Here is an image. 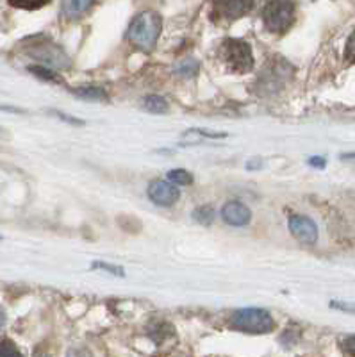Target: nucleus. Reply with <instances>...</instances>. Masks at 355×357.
Here are the masks:
<instances>
[{"instance_id": "obj_1", "label": "nucleus", "mask_w": 355, "mask_h": 357, "mask_svg": "<svg viewBox=\"0 0 355 357\" xmlns=\"http://www.w3.org/2000/svg\"><path fill=\"white\" fill-rule=\"evenodd\" d=\"M163 22L158 13L143 11L139 13L127 29V40L142 50H152L161 34Z\"/></svg>"}, {"instance_id": "obj_2", "label": "nucleus", "mask_w": 355, "mask_h": 357, "mask_svg": "<svg viewBox=\"0 0 355 357\" xmlns=\"http://www.w3.org/2000/svg\"><path fill=\"white\" fill-rule=\"evenodd\" d=\"M220 59L227 65V68L238 73L250 72L254 66V54L248 43L243 40H225L220 47Z\"/></svg>"}, {"instance_id": "obj_3", "label": "nucleus", "mask_w": 355, "mask_h": 357, "mask_svg": "<svg viewBox=\"0 0 355 357\" xmlns=\"http://www.w3.org/2000/svg\"><path fill=\"white\" fill-rule=\"evenodd\" d=\"M262 20L270 33H286L295 24V2L293 0H270L264 6Z\"/></svg>"}, {"instance_id": "obj_4", "label": "nucleus", "mask_w": 355, "mask_h": 357, "mask_svg": "<svg viewBox=\"0 0 355 357\" xmlns=\"http://www.w3.org/2000/svg\"><path fill=\"white\" fill-rule=\"evenodd\" d=\"M232 327L241 333L248 334H266L273 331L275 321L271 314L264 309L257 307H246L238 311L232 317Z\"/></svg>"}, {"instance_id": "obj_5", "label": "nucleus", "mask_w": 355, "mask_h": 357, "mask_svg": "<svg viewBox=\"0 0 355 357\" xmlns=\"http://www.w3.org/2000/svg\"><path fill=\"white\" fill-rule=\"evenodd\" d=\"M254 8V0H214L213 17L220 20H236Z\"/></svg>"}, {"instance_id": "obj_6", "label": "nucleus", "mask_w": 355, "mask_h": 357, "mask_svg": "<svg viewBox=\"0 0 355 357\" xmlns=\"http://www.w3.org/2000/svg\"><path fill=\"white\" fill-rule=\"evenodd\" d=\"M34 57L38 61L45 63V65L54 66V68H68L70 66V57L61 47L56 43H40L36 45V49L33 50Z\"/></svg>"}, {"instance_id": "obj_7", "label": "nucleus", "mask_w": 355, "mask_h": 357, "mask_svg": "<svg viewBox=\"0 0 355 357\" xmlns=\"http://www.w3.org/2000/svg\"><path fill=\"white\" fill-rule=\"evenodd\" d=\"M289 231L303 245H315L318 241V227L311 218L295 215L289 218Z\"/></svg>"}, {"instance_id": "obj_8", "label": "nucleus", "mask_w": 355, "mask_h": 357, "mask_svg": "<svg viewBox=\"0 0 355 357\" xmlns=\"http://www.w3.org/2000/svg\"><path fill=\"white\" fill-rule=\"evenodd\" d=\"M149 197L153 204L163 207L174 206L181 197V190L175 184L166 183V181H153L149 186Z\"/></svg>"}, {"instance_id": "obj_9", "label": "nucleus", "mask_w": 355, "mask_h": 357, "mask_svg": "<svg viewBox=\"0 0 355 357\" xmlns=\"http://www.w3.org/2000/svg\"><path fill=\"white\" fill-rule=\"evenodd\" d=\"M222 216L232 227H245L252 220L250 209L241 202H227L222 209Z\"/></svg>"}, {"instance_id": "obj_10", "label": "nucleus", "mask_w": 355, "mask_h": 357, "mask_svg": "<svg viewBox=\"0 0 355 357\" xmlns=\"http://www.w3.org/2000/svg\"><path fill=\"white\" fill-rule=\"evenodd\" d=\"M95 0H63V15L66 18H79L93 6Z\"/></svg>"}, {"instance_id": "obj_11", "label": "nucleus", "mask_w": 355, "mask_h": 357, "mask_svg": "<svg viewBox=\"0 0 355 357\" xmlns=\"http://www.w3.org/2000/svg\"><path fill=\"white\" fill-rule=\"evenodd\" d=\"M75 95L86 100H107V93L104 88L98 86H82L81 89H75Z\"/></svg>"}, {"instance_id": "obj_12", "label": "nucleus", "mask_w": 355, "mask_h": 357, "mask_svg": "<svg viewBox=\"0 0 355 357\" xmlns=\"http://www.w3.org/2000/svg\"><path fill=\"white\" fill-rule=\"evenodd\" d=\"M143 106L150 113H166L168 111V102L163 97H159V95H150V97H146L145 102H143Z\"/></svg>"}, {"instance_id": "obj_13", "label": "nucleus", "mask_w": 355, "mask_h": 357, "mask_svg": "<svg viewBox=\"0 0 355 357\" xmlns=\"http://www.w3.org/2000/svg\"><path fill=\"white\" fill-rule=\"evenodd\" d=\"M168 178L174 184H179V186H190V184H193V175H191L188 170H182V168L169 170Z\"/></svg>"}, {"instance_id": "obj_14", "label": "nucleus", "mask_w": 355, "mask_h": 357, "mask_svg": "<svg viewBox=\"0 0 355 357\" xmlns=\"http://www.w3.org/2000/svg\"><path fill=\"white\" fill-rule=\"evenodd\" d=\"M29 72H33L36 77L43 79V81L63 82V79H61L56 72H52L50 68H45V66H29Z\"/></svg>"}, {"instance_id": "obj_15", "label": "nucleus", "mask_w": 355, "mask_h": 357, "mask_svg": "<svg viewBox=\"0 0 355 357\" xmlns=\"http://www.w3.org/2000/svg\"><path fill=\"white\" fill-rule=\"evenodd\" d=\"M8 2L11 6H15V8L29 9V11H33V9H40V8H43L45 4H49L50 0H8Z\"/></svg>"}, {"instance_id": "obj_16", "label": "nucleus", "mask_w": 355, "mask_h": 357, "mask_svg": "<svg viewBox=\"0 0 355 357\" xmlns=\"http://www.w3.org/2000/svg\"><path fill=\"white\" fill-rule=\"evenodd\" d=\"M193 216L195 220L202 223V225H209V223H213L214 209L211 206H202V207H198L197 211L193 213Z\"/></svg>"}, {"instance_id": "obj_17", "label": "nucleus", "mask_w": 355, "mask_h": 357, "mask_svg": "<svg viewBox=\"0 0 355 357\" xmlns=\"http://www.w3.org/2000/svg\"><path fill=\"white\" fill-rule=\"evenodd\" d=\"M197 70H198V63L193 61V59H186V61H182L181 65L177 66V73L179 75H184V77H191V75H195Z\"/></svg>"}, {"instance_id": "obj_18", "label": "nucleus", "mask_w": 355, "mask_h": 357, "mask_svg": "<svg viewBox=\"0 0 355 357\" xmlns=\"http://www.w3.org/2000/svg\"><path fill=\"white\" fill-rule=\"evenodd\" d=\"M0 356H20V350L15 347V343L9 340L0 343Z\"/></svg>"}, {"instance_id": "obj_19", "label": "nucleus", "mask_w": 355, "mask_h": 357, "mask_svg": "<svg viewBox=\"0 0 355 357\" xmlns=\"http://www.w3.org/2000/svg\"><path fill=\"white\" fill-rule=\"evenodd\" d=\"M345 57H347L350 63H355V31L350 34V38H348V41H347Z\"/></svg>"}, {"instance_id": "obj_20", "label": "nucleus", "mask_w": 355, "mask_h": 357, "mask_svg": "<svg viewBox=\"0 0 355 357\" xmlns=\"http://www.w3.org/2000/svg\"><path fill=\"white\" fill-rule=\"evenodd\" d=\"M341 350L348 356H355V336H347L341 340Z\"/></svg>"}, {"instance_id": "obj_21", "label": "nucleus", "mask_w": 355, "mask_h": 357, "mask_svg": "<svg viewBox=\"0 0 355 357\" xmlns=\"http://www.w3.org/2000/svg\"><path fill=\"white\" fill-rule=\"evenodd\" d=\"M93 268H102V270H105V272H111L113 275L123 277V270L118 266H111V264H104V263H95Z\"/></svg>"}, {"instance_id": "obj_22", "label": "nucleus", "mask_w": 355, "mask_h": 357, "mask_svg": "<svg viewBox=\"0 0 355 357\" xmlns=\"http://www.w3.org/2000/svg\"><path fill=\"white\" fill-rule=\"evenodd\" d=\"M309 165H311V167H316V168H323V167H325V159H323V158H311V159H309Z\"/></svg>"}, {"instance_id": "obj_23", "label": "nucleus", "mask_w": 355, "mask_h": 357, "mask_svg": "<svg viewBox=\"0 0 355 357\" xmlns=\"http://www.w3.org/2000/svg\"><path fill=\"white\" fill-rule=\"evenodd\" d=\"M4 324H6V314H4V311L0 309V329L4 327Z\"/></svg>"}]
</instances>
